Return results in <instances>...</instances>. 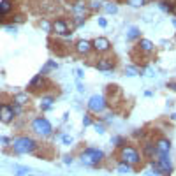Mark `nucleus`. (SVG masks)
I'll return each instance as SVG.
<instances>
[{
	"label": "nucleus",
	"instance_id": "11",
	"mask_svg": "<svg viewBox=\"0 0 176 176\" xmlns=\"http://www.w3.org/2000/svg\"><path fill=\"white\" fill-rule=\"evenodd\" d=\"M74 50H76V53L78 55H88V53L92 51V42L85 41V39H81V41L76 42V46H74Z\"/></svg>",
	"mask_w": 176,
	"mask_h": 176
},
{
	"label": "nucleus",
	"instance_id": "20",
	"mask_svg": "<svg viewBox=\"0 0 176 176\" xmlns=\"http://www.w3.org/2000/svg\"><path fill=\"white\" fill-rule=\"evenodd\" d=\"M118 173H120V174H129V173H132V166L127 164V162H122V164L118 166Z\"/></svg>",
	"mask_w": 176,
	"mask_h": 176
},
{
	"label": "nucleus",
	"instance_id": "3",
	"mask_svg": "<svg viewBox=\"0 0 176 176\" xmlns=\"http://www.w3.org/2000/svg\"><path fill=\"white\" fill-rule=\"evenodd\" d=\"M120 158L123 162H127V164H130V166L141 164V153L137 152V148H134V146H123L122 152H120Z\"/></svg>",
	"mask_w": 176,
	"mask_h": 176
},
{
	"label": "nucleus",
	"instance_id": "2",
	"mask_svg": "<svg viewBox=\"0 0 176 176\" xmlns=\"http://www.w3.org/2000/svg\"><path fill=\"white\" fill-rule=\"evenodd\" d=\"M102 160H104V153L97 148H85L81 152V164H85V166L90 167L99 166Z\"/></svg>",
	"mask_w": 176,
	"mask_h": 176
},
{
	"label": "nucleus",
	"instance_id": "14",
	"mask_svg": "<svg viewBox=\"0 0 176 176\" xmlns=\"http://www.w3.org/2000/svg\"><path fill=\"white\" fill-rule=\"evenodd\" d=\"M143 155L148 157V158L155 157L157 155V146H155V143H146V145L143 146Z\"/></svg>",
	"mask_w": 176,
	"mask_h": 176
},
{
	"label": "nucleus",
	"instance_id": "39",
	"mask_svg": "<svg viewBox=\"0 0 176 176\" xmlns=\"http://www.w3.org/2000/svg\"><path fill=\"white\" fill-rule=\"evenodd\" d=\"M167 88H171V90H174L176 92V83H169L167 85Z\"/></svg>",
	"mask_w": 176,
	"mask_h": 176
},
{
	"label": "nucleus",
	"instance_id": "41",
	"mask_svg": "<svg viewBox=\"0 0 176 176\" xmlns=\"http://www.w3.org/2000/svg\"><path fill=\"white\" fill-rule=\"evenodd\" d=\"M171 120H174V122H176V113H173V114H171Z\"/></svg>",
	"mask_w": 176,
	"mask_h": 176
},
{
	"label": "nucleus",
	"instance_id": "38",
	"mask_svg": "<svg viewBox=\"0 0 176 176\" xmlns=\"http://www.w3.org/2000/svg\"><path fill=\"white\" fill-rule=\"evenodd\" d=\"M76 76H78L79 79H81V78H83L85 74H83V71H81V69H78V71H76Z\"/></svg>",
	"mask_w": 176,
	"mask_h": 176
},
{
	"label": "nucleus",
	"instance_id": "17",
	"mask_svg": "<svg viewBox=\"0 0 176 176\" xmlns=\"http://www.w3.org/2000/svg\"><path fill=\"white\" fill-rule=\"evenodd\" d=\"M58 69V63L55 62V60H48V63L42 67V71H41V76H44V74H48L50 71H56Z\"/></svg>",
	"mask_w": 176,
	"mask_h": 176
},
{
	"label": "nucleus",
	"instance_id": "18",
	"mask_svg": "<svg viewBox=\"0 0 176 176\" xmlns=\"http://www.w3.org/2000/svg\"><path fill=\"white\" fill-rule=\"evenodd\" d=\"M53 97H42V101H41V109L42 111H50L51 109V106H53Z\"/></svg>",
	"mask_w": 176,
	"mask_h": 176
},
{
	"label": "nucleus",
	"instance_id": "23",
	"mask_svg": "<svg viewBox=\"0 0 176 176\" xmlns=\"http://www.w3.org/2000/svg\"><path fill=\"white\" fill-rule=\"evenodd\" d=\"M102 7V0H90L88 2V9L90 11H97Z\"/></svg>",
	"mask_w": 176,
	"mask_h": 176
},
{
	"label": "nucleus",
	"instance_id": "29",
	"mask_svg": "<svg viewBox=\"0 0 176 176\" xmlns=\"http://www.w3.org/2000/svg\"><path fill=\"white\" fill-rule=\"evenodd\" d=\"M62 141H63V145H65V146H71L74 143V139L71 137V136H67V134L62 136Z\"/></svg>",
	"mask_w": 176,
	"mask_h": 176
},
{
	"label": "nucleus",
	"instance_id": "25",
	"mask_svg": "<svg viewBox=\"0 0 176 176\" xmlns=\"http://www.w3.org/2000/svg\"><path fill=\"white\" fill-rule=\"evenodd\" d=\"M127 4L132 5V7H141V5L146 4V0H127Z\"/></svg>",
	"mask_w": 176,
	"mask_h": 176
},
{
	"label": "nucleus",
	"instance_id": "36",
	"mask_svg": "<svg viewBox=\"0 0 176 176\" xmlns=\"http://www.w3.org/2000/svg\"><path fill=\"white\" fill-rule=\"evenodd\" d=\"M0 143H4V145H9L11 139H9V137H0Z\"/></svg>",
	"mask_w": 176,
	"mask_h": 176
},
{
	"label": "nucleus",
	"instance_id": "28",
	"mask_svg": "<svg viewBox=\"0 0 176 176\" xmlns=\"http://www.w3.org/2000/svg\"><path fill=\"white\" fill-rule=\"evenodd\" d=\"M14 102L16 104H25L27 102V95H25V93H18V95L14 97Z\"/></svg>",
	"mask_w": 176,
	"mask_h": 176
},
{
	"label": "nucleus",
	"instance_id": "8",
	"mask_svg": "<svg viewBox=\"0 0 176 176\" xmlns=\"http://www.w3.org/2000/svg\"><path fill=\"white\" fill-rule=\"evenodd\" d=\"M92 48L97 53H107L111 50V42H109V39H106V37H97V39H93Z\"/></svg>",
	"mask_w": 176,
	"mask_h": 176
},
{
	"label": "nucleus",
	"instance_id": "27",
	"mask_svg": "<svg viewBox=\"0 0 176 176\" xmlns=\"http://www.w3.org/2000/svg\"><path fill=\"white\" fill-rule=\"evenodd\" d=\"M14 169H16V171H18L20 174H23V176H28V173H32V169H30V167H21V166H16Z\"/></svg>",
	"mask_w": 176,
	"mask_h": 176
},
{
	"label": "nucleus",
	"instance_id": "42",
	"mask_svg": "<svg viewBox=\"0 0 176 176\" xmlns=\"http://www.w3.org/2000/svg\"><path fill=\"white\" fill-rule=\"evenodd\" d=\"M171 12H173V14L176 16V5H173V11H171Z\"/></svg>",
	"mask_w": 176,
	"mask_h": 176
},
{
	"label": "nucleus",
	"instance_id": "19",
	"mask_svg": "<svg viewBox=\"0 0 176 176\" xmlns=\"http://www.w3.org/2000/svg\"><path fill=\"white\" fill-rule=\"evenodd\" d=\"M42 83H44L42 76H41V74H37V76H35V78H34V79L30 81V88H32V90H37V88H39Z\"/></svg>",
	"mask_w": 176,
	"mask_h": 176
},
{
	"label": "nucleus",
	"instance_id": "37",
	"mask_svg": "<svg viewBox=\"0 0 176 176\" xmlns=\"http://www.w3.org/2000/svg\"><path fill=\"white\" fill-rule=\"evenodd\" d=\"M5 28H7V32H11V34H12V32H16V27H12V25H7Z\"/></svg>",
	"mask_w": 176,
	"mask_h": 176
},
{
	"label": "nucleus",
	"instance_id": "31",
	"mask_svg": "<svg viewBox=\"0 0 176 176\" xmlns=\"http://www.w3.org/2000/svg\"><path fill=\"white\" fill-rule=\"evenodd\" d=\"M93 127H95V130H97L99 134H104V132H106V129H104L102 123H93Z\"/></svg>",
	"mask_w": 176,
	"mask_h": 176
},
{
	"label": "nucleus",
	"instance_id": "26",
	"mask_svg": "<svg viewBox=\"0 0 176 176\" xmlns=\"http://www.w3.org/2000/svg\"><path fill=\"white\" fill-rule=\"evenodd\" d=\"M106 12H109V14L118 12V5L116 4H106Z\"/></svg>",
	"mask_w": 176,
	"mask_h": 176
},
{
	"label": "nucleus",
	"instance_id": "15",
	"mask_svg": "<svg viewBox=\"0 0 176 176\" xmlns=\"http://www.w3.org/2000/svg\"><path fill=\"white\" fill-rule=\"evenodd\" d=\"M12 11V2L11 0H2L0 2V16H5Z\"/></svg>",
	"mask_w": 176,
	"mask_h": 176
},
{
	"label": "nucleus",
	"instance_id": "12",
	"mask_svg": "<svg viewBox=\"0 0 176 176\" xmlns=\"http://www.w3.org/2000/svg\"><path fill=\"white\" fill-rule=\"evenodd\" d=\"M137 50L141 53H153L155 51V46H153V42L148 41V39H139L137 42Z\"/></svg>",
	"mask_w": 176,
	"mask_h": 176
},
{
	"label": "nucleus",
	"instance_id": "32",
	"mask_svg": "<svg viewBox=\"0 0 176 176\" xmlns=\"http://www.w3.org/2000/svg\"><path fill=\"white\" fill-rule=\"evenodd\" d=\"M41 27H42V28H44V30L51 32V25H50V23H48V21H46V20H42V21H41Z\"/></svg>",
	"mask_w": 176,
	"mask_h": 176
},
{
	"label": "nucleus",
	"instance_id": "34",
	"mask_svg": "<svg viewBox=\"0 0 176 176\" xmlns=\"http://www.w3.org/2000/svg\"><path fill=\"white\" fill-rule=\"evenodd\" d=\"M97 23H99V27H102V28H104V27H107V21L104 20V18H99V20H97Z\"/></svg>",
	"mask_w": 176,
	"mask_h": 176
},
{
	"label": "nucleus",
	"instance_id": "33",
	"mask_svg": "<svg viewBox=\"0 0 176 176\" xmlns=\"http://www.w3.org/2000/svg\"><path fill=\"white\" fill-rule=\"evenodd\" d=\"M20 106H21V104H14V106H12V111H14V116L21 113V107H20Z\"/></svg>",
	"mask_w": 176,
	"mask_h": 176
},
{
	"label": "nucleus",
	"instance_id": "16",
	"mask_svg": "<svg viewBox=\"0 0 176 176\" xmlns=\"http://www.w3.org/2000/svg\"><path fill=\"white\" fill-rule=\"evenodd\" d=\"M141 37V30L137 28V27H130L129 32H127V41H136V39H139Z\"/></svg>",
	"mask_w": 176,
	"mask_h": 176
},
{
	"label": "nucleus",
	"instance_id": "30",
	"mask_svg": "<svg viewBox=\"0 0 176 176\" xmlns=\"http://www.w3.org/2000/svg\"><path fill=\"white\" fill-rule=\"evenodd\" d=\"M83 125H85V127H88V125H93L92 118H90V114H85V116H83Z\"/></svg>",
	"mask_w": 176,
	"mask_h": 176
},
{
	"label": "nucleus",
	"instance_id": "43",
	"mask_svg": "<svg viewBox=\"0 0 176 176\" xmlns=\"http://www.w3.org/2000/svg\"><path fill=\"white\" fill-rule=\"evenodd\" d=\"M173 25H174V27H176V18H174V20H173Z\"/></svg>",
	"mask_w": 176,
	"mask_h": 176
},
{
	"label": "nucleus",
	"instance_id": "22",
	"mask_svg": "<svg viewBox=\"0 0 176 176\" xmlns=\"http://www.w3.org/2000/svg\"><path fill=\"white\" fill-rule=\"evenodd\" d=\"M158 7L162 11H166V12H171V11H173V4L167 2V0H160V2H158Z\"/></svg>",
	"mask_w": 176,
	"mask_h": 176
},
{
	"label": "nucleus",
	"instance_id": "4",
	"mask_svg": "<svg viewBox=\"0 0 176 176\" xmlns=\"http://www.w3.org/2000/svg\"><path fill=\"white\" fill-rule=\"evenodd\" d=\"M32 130H34L35 134L42 136V137H48V136H51L53 127H51V123H50L46 118L39 116V118H35V120L32 122Z\"/></svg>",
	"mask_w": 176,
	"mask_h": 176
},
{
	"label": "nucleus",
	"instance_id": "9",
	"mask_svg": "<svg viewBox=\"0 0 176 176\" xmlns=\"http://www.w3.org/2000/svg\"><path fill=\"white\" fill-rule=\"evenodd\" d=\"M12 118H14L12 106H9V104H0V122L2 123H11Z\"/></svg>",
	"mask_w": 176,
	"mask_h": 176
},
{
	"label": "nucleus",
	"instance_id": "40",
	"mask_svg": "<svg viewBox=\"0 0 176 176\" xmlns=\"http://www.w3.org/2000/svg\"><path fill=\"white\" fill-rule=\"evenodd\" d=\"M78 90H79V92H81V93L85 92V88H83V85H81V83H78Z\"/></svg>",
	"mask_w": 176,
	"mask_h": 176
},
{
	"label": "nucleus",
	"instance_id": "6",
	"mask_svg": "<svg viewBox=\"0 0 176 176\" xmlns=\"http://www.w3.org/2000/svg\"><path fill=\"white\" fill-rule=\"evenodd\" d=\"M157 164L160 167L162 174H171L173 173V166H171V157L169 153H157Z\"/></svg>",
	"mask_w": 176,
	"mask_h": 176
},
{
	"label": "nucleus",
	"instance_id": "24",
	"mask_svg": "<svg viewBox=\"0 0 176 176\" xmlns=\"http://www.w3.org/2000/svg\"><path fill=\"white\" fill-rule=\"evenodd\" d=\"M125 74H127V76H137L139 71H137V67H134V65H127V67H125Z\"/></svg>",
	"mask_w": 176,
	"mask_h": 176
},
{
	"label": "nucleus",
	"instance_id": "10",
	"mask_svg": "<svg viewBox=\"0 0 176 176\" xmlns=\"http://www.w3.org/2000/svg\"><path fill=\"white\" fill-rule=\"evenodd\" d=\"M95 69H97V71H102V72L113 71V69H114L113 58H107V56H104V58H99V62L95 63Z\"/></svg>",
	"mask_w": 176,
	"mask_h": 176
},
{
	"label": "nucleus",
	"instance_id": "35",
	"mask_svg": "<svg viewBox=\"0 0 176 176\" xmlns=\"http://www.w3.org/2000/svg\"><path fill=\"white\" fill-rule=\"evenodd\" d=\"M63 162H65V164H72V157L65 155V157H63Z\"/></svg>",
	"mask_w": 176,
	"mask_h": 176
},
{
	"label": "nucleus",
	"instance_id": "21",
	"mask_svg": "<svg viewBox=\"0 0 176 176\" xmlns=\"http://www.w3.org/2000/svg\"><path fill=\"white\" fill-rule=\"evenodd\" d=\"M111 143H113L114 146H118V148H123L125 146V137H122V136H114V137H111Z\"/></svg>",
	"mask_w": 176,
	"mask_h": 176
},
{
	"label": "nucleus",
	"instance_id": "7",
	"mask_svg": "<svg viewBox=\"0 0 176 176\" xmlns=\"http://www.w3.org/2000/svg\"><path fill=\"white\" fill-rule=\"evenodd\" d=\"M51 30L56 34V35H69L71 34V28H69V23L63 20V18H58V20L53 21Z\"/></svg>",
	"mask_w": 176,
	"mask_h": 176
},
{
	"label": "nucleus",
	"instance_id": "5",
	"mask_svg": "<svg viewBox=\"0 0 176 176\" xmlns=\"http://www.w3.org/2000/svg\"><path fill=\"white\" fill-rule=\"evenodd\" d=\"M107 106V101L104 95H92L90 101H88V109L93 113H102Z\"/></svg>",
	"mask_w": 176,
	"mask_h": 176
},
{
	"label": "nucleus",
	"instance_id": "1",
	"mask_svg": "<svg viewBox=\"0 0 176 176\" xmlns=\"http://www.w3.org/2000/svg\"><path fill=\"white\" fill-rule=\"evenodd\" d=\"M11 146H12L14 153H32V152H35L37 143H35L32 137L23 136V137H14V139L11 141Z\"/></svg>",
	"mask_w": 176,
	"mask_h": 176
},
{
	"label": "nucleus",
	"instance_id": "13",
	"mask_svg": "<svg viewBox=\"0 0 176 176\" xmlns=\"http://www.w3.org/2000/svg\"><path fill=\"white\" fill-rule=\"evenodd\" d=\"M157 146V153H169V150H171V141L169 139H158L155 143Z\"/></svg>",
	"mask_w": 176,
	"mask_h": 176
}]
</instances>
